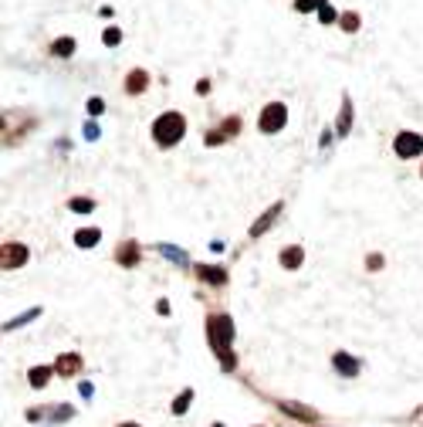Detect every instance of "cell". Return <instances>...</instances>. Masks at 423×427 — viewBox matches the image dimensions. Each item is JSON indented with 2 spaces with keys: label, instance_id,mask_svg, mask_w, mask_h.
Returning a JSON list of instances; mask_svg holds the SVG:
<instances>
[{
  "label": "cell",
  "instance_id": "6da1fadb",
  "mask_svg": "<svg viewBox=\"0 0 423 427\" xmlns=\"http://www.w3.org/2000/svg\"><path fill=\"white\" fill-rule=\"evenodd\" d=\"M186 136V119L183 112H163L156 122H153V139H156L159 150H169V146H176L180 139Z\"/></svg>",
  "mask_w": 423,
  "mask_h": 427
},
{
  "label": "cell",
  "instance_id": "7a4b0ae2",
  "mask_svg": "<svg viewBox=\"0 0 423 427\" xmlns=\"http://www.w3.org/2000/svg\"><path fill=\"white\" fill-rule=\"evenodd\" d=\"M207 343H210L213 353L231 349V343H234V319H231L227 312H213V316H207Z\"/></svg>",
  "mask_w": 423,
  "mask_h": 427
},
{
  "label": "cell",
  "instance_id": "3957f363",
  "mask_svg": "<svg viewBox=\"0 0 423 427\" xmlns=\"http://www.w3.org/2000/svg\"><path fill=\"white\" fill-rule=\"evenodd\" d=\"M285 126H288V106H285V102H267V106L261 108L258 129L265 136H274V133H281Z\"/></svg>",
  "mask_w": 423,
  "mask_h": 427
},
{
  "label": "cell",
  "instance_id": "277c9868",
  "mask_svg": "<svg viewBox=\"0 0 423 427\" xmlns=\"http://www.w3.org/2000/svg\"><path fill=\"white\" fill-rule=\"evenodd\" d=\"M0 248H3V251H0V268H3V271H14V268L27 265V258H31L27 244H21V241H3Z\"/></svg>",
  "mask_w": 423,
  "mask_h": 427
},
{
  "label": "cell",
  "instance_id": "5b68a950",
  "mask_svg": "<svg viewBox=\"0 0 423 427\" xmlns=\"http://www.w3.org/2000/svg\"><path fill=\"white\" fill-rule=\"evenodd\" d=\"M393 153H397L399 160H413V156H420L423 153V136L410 133V129L397 133V139H393Z\"/></svg>",
  "mask_w": 423,
  "mask_h": 427
},
{
  "label": "cell",
  "instance_id": "8992f818",
  "mask_svg": "<svg viewBox=\"0 0 423 427\" xmlns=\"http://www.w3.org/2000/svg\"><path fill=\"white\" fill-rule=\"evenodd\" d=\"M44 417H51L54 424L72 421V417H75V407H72V403H58V407H31V410H27V421H44Z\"/></svg>",
  "mask_w": 423,
  "mask_h": 427
},
{
  "label": "cell",
  "instance_id": "52a82bcc",
  "mask_svg": "<svg viewBox=\"0 0 423 427\" xmlns=\"http://www.w3.org/2000/svg\"><path fill=\"white\" fill-rule=\"evenodd\" d=\"M278 410H285L288 417L301 421V424H318V410L308 407V403H298V401H278Z\"/></svg>",
  "mask_w": 423,
  "mask_h": 427
},
{
  "label": "cell",
  "instance_id": "ba28073f",
  "mask_svg": "<svg viewBox=\"0 0 423 427\" xmlns=\"http://www.w3.org/2000/svg\"><path fill=\"white\" fill-rule=\"evenodd\" d=\"M142 261V244L139 241H122L119 248H115V265H122V268H135Z\"/></svg>",
  "mask_w": 423,
  "mask_h": 427
},
{
  "label": "cell",
  "instance_id": "9c48e42d",
  "mask_svg": "<svg viewBox=\"0 0 423 427\" xmlns=\"http://www.w3.org/2000/svg\"><path fill=\"white\" fill-rule=\"evenodd\" d=\"M332 370L342 376V380H352V376H359L363 370V363H359V356H349V353H332Z\"/></svg>",
  "mask_w": 423,
  "mask_h": 427
},
{
  "label": "cell",
  "instance_id": "30bf717a",
  "mask_svg": "<svg viewBox=\"0 0 423 427\" xmlns=\"http://www.w3.org/2000/svg\"><path fill=\"white\" fill-rule=\"evenodd\" d=\"M238 133H240V115H231L227 122H220V129H210L204 143H207V146H220V143H231Z\"/></svg>",
  "mask_w": 423,
  "mask_h": 427
},
{
  "label": "cell",
  "instance_id": "8fae6325",
  "mask_svg": "<svg viewBox=\"0 0 423 427\" xmlns=\"http://www.w3.org/2000/svg\"><path fill=\"white\" fill-rule=\"evenodd\" d=\"M81 366H85V360H81L78 353H61V356L54 360V373L61 376V380H68V376H78Z\"/></svg>",
  "mask_w": 423,
  "mask_h": 427
},
{
  "label": "cell",
  "instance_id": "7c38bea8",
  "mask_svg": "<svg viewBox=\"0 0 423 427\" xmlns=\"http://www.w3.org/2000/svg\"><path fill=\"white\" fill-rule=\"evenodd\" d=\"M281 211H285V204H281V200H278V204H271V207H267V211L261 214L254 224H251V238H261V234H267V231H271V224L281 217Z\"/></svg>",
  "mask_w": 423,
  "mask_h": 427
},
{
  "label": "cell",
  "instance_id": "4fadbf2b",
  "mask_svg": "<svg viewBox=\"0 0 423 427\" xmlns=\"http://www.w3.org/2000/svg\"><path fill=\"white\" fill-rule=\"evenodd\" d=\"M193 275H197V282H207L213 289H220V285H227V271L224 268H213V265H197L193 268Z\"/></svg>",
  "mask_w": 423,
  "mask_h": 427
},
{
  "label": "cell",
  "instance_id": "5bb4252c",
  "mask_svg": "<svg viewBox=\"0 0 423 427\" xmlns=\"http://www.w3.org/2000/svg\"><path fill=\"white\" fill-rule=\"evenodd\" d=\"M301 265H305V248L288 244V248L281 251V268H285V271H298Z\"/></svg>",
  "mask_w": 423,
  "mask_h": 427
},
{
  "label": "cell",
  "instance_id": "9a60e30c",
  "mask_svg": "<svg viewBox=\"0 0 423 427\" xmlns=\"http://www.w3.org/2000/svg\"><path fill=\"white\" fill-rule=\"evenodd\" d=\"M146 88H149V72L133 68V72L126 75V92H129V95H142Z\"/></svg>",
  "mask_w": 423,
  "mask_h": 427
},
{
  "label": "cell",
  "instance_id": "2e32d148",
  "mask_svg": "<svg viewBox=\"0 0 423 427\" xmlns=\"http://www.w3.org/2000/svg\"><path fill=\"white\" fill-rule=\"evenodd\" d=\"M99 241H102V231H99V227H81V231H75V244L85 248V251H88V248H95Z\"/></svg>",
  "mask_w": 423,
  "mask_h": 427
},
{
  "label": "cell",
  "instance_id": "e0dca14e",
  "mask_svg": "<svg viewBox=\"0 0 423 427\" xmlns=\"http://www.w3.org/2000/svg\"><path fill=\"white\" fill-rule=\"evenodd\" d=\"M75 48H78V45H75V38H54V41H51V54H54V58H72V54H75Z\"/></svg>",
  "mask_w": 423,
  "mask_h": 427
},
{
  "label": "cell",
  "instance_id": "ac0fdd59",
  "mask_svg": "<svg viewBox=\"0 0 423 427\" xmlns=\"http://www.w3.org/2000/svg\"><path fill=\"white\" fill-rule=\"evenodd\" d=\"M349 129H352V99L342 95V112H339V129H335V133L349 136Z\"/></svg>",
  "mask_w": 423,
  "mask_h": 427
},
{
  "label": "cell",
  "instance_id": "d6986e66",
  "mask_svg": "<svg viewBox=\"0 0 423 427\" xmlns=\"http://www.w3.org/2000/svg\"><path fill=\"white\" fill-rule=\"evenodd\" d=\"M51 376H54V366H34V370L27 373V380H31V387H38V390H41V387H48V380H51Z\"/></svg>",
  "mask_w": 423,
  "mask_h": 427
},
{
  "label": "cell",
  "instance_id": "ffe728a7",
  "mask_svg": "<svg viewBox=\"0 0 423 427\" xmlns=\"http://www.w3.org/2000/svg\"><path fill=\"white\" fill-rule=\"evenodd\" d=\"M190 403H193V387H186L183 394L173 401V414H176V417H183L186 410H190Z\"/></svg>",
  "mask_w": 423,
  "mask_h": 427
},
{
  "label": "cell",
  "instance_id": "44dd1931",
  "mask_svg": "<svg viewBox=\"0 0 423 427\" xmlns=\"http://www.w3.org/2000/svg\"><path fill=\"white\" fill-rule=\"evenodd\" d=\"M41 316V309H27V312H21L17 319H10V322H3V332H14L17 325H24V322H31V319H38Z\"/></svg>",
  "mask_w": 423,
  "mask_h": 427
},
{
  "label": "cell",
  "instance_id": "7402d4cb",
  "mask_svg": "<svg viewBox=\"0 0 423 427\" xmlns=\"http://www.w3.org/2000/svg\"><path fill=\"white\" fill-rule=\"evenodd\" d=\"M68 211L92 214V211H95V200H92V197H72V200H68Z\"/></svg>",
  "mask_w": 423,
  "mask_h": 427
},
{
  "label": "cell",
  "instance_id": "603a6c76",
  "mask_svg": "<svg viewBox=\"0 0 423 427\" xmlns=\"http://www.w3.org/2000/svg\"><path fill=\"white\" fill-rule=\"evenodd\" d=\"M359 24H363V21H359V14H356V10H345V14H339V27H342L345 34L359 31Z\"/></svg>",
  "mask_w": 423,
  "mask_h": 427
},
{
  "label": "cell",
  "instance_id": "cb8c5ba5",
  "mask_svg": "<svg viewBox=\"0 0 423 427\" xmlns=\"http://www.w3.org/2000/svg\"><path fill=\"white\" fill-rule=\"evenodd\" d=\"M220 356V370L224 373H234L238 370V356H234V349H224V353H217Z\"/></svg>",
  "mask_w": 423,
  "mask_h": 427
},
{
  "label": "cell",
  "instance_id": "d4e9b609",
  "mask_svg": "<svg viewBox=\"0 0 423 427\" xmlns=\"http://www.w3.org/2000/svg\"><path fill=\"white\" fill-rule=\"evenodd\" d=\"M318 21H322V24H335V21H339L335 7H332V3H322V7H318Z\"/></svg>",
  "mask_w": 423,
  "mask_h": 427
},
{
  "label": "cell",
  "instance_id": "484cf974",
  "mask_svg": "<svg viewBox=\"0 0 423 427\" xmlns=\"http://www.w3.org/2000/svg\"><path fill=\"white\" fill-rule=\"evenodd\" d=\"M322 3H329V0H295V10H298V14H312Z\"/></svg>",
  "mask_w": 423,
  "mask_h": 427
},
{
  "label": "cell",
  "instance_id": "4316f807",
  "mask_svg": "<svg viewBox=\"0 0 423 427\" xmlns=\"http://www.w3.org/2000/svg\"><path fill=\"white\" fill-rule=\"evenodd\" d=\"M119 41H122V31H119V27H106V34H102V45H106V48H115Z\"/></svg>",
  "mask_w": 423,
  "mask_h": 427
},
{
  "label": "cell",
  "instance_id": "83f0119b",
  "mask_svg": "<svg viewBox=\"0 0 423 427\" xmlns=\"http://www.w3.org/2000/svg\"><path fill=\"white\" fill-rule=\"evenodd\" d=\"M159 251H163L166 258H173L176 265H183V261H186V258H183V255H180V251H176V248H173V244H159Z\"/></svg>",
  "mask_w": 423,
  "mask_h": 427
},
{
  "label": "cell",
  "instance_id": "f1b7e54d",
  "mask_svg": "<svg viewBox=\"0 0 423 427\" xmlns=\"http://www.w3.org/2000/svg\"><path fill=\"white\" fill-rule=\"evenodd\" d=\"M102 108H106V102L95 95V99H88V115H102Z\"/></svg>",
  "mask_w": 423,
  "mask_h": 427
},
{
  "label": "cell",
  "instance_id": "f546056e",
  "mask_svg": "<svg viewBox=\"0 0 423 427\" xmlns=\"http://www.w3.org/2000/svg\"><path fill=\"white\" fill-rule=\"evenodd\" d=\"M366 268H370V271H379V268H383V255H370Z\"/></svg>",
  "mask_w": 423,
  "mask_h": 427
},
{
  "label": "cell",
  "instance_id": "4dcf8cb0",
  "mask_svg": "<svg viewBox=\"0 0 423 427\" xmlns=\"http://www.w3.org/2000/svg\"><path fill=\"white\" fill-rule=\"evenodd\" d=\"M197 92H200V95H210V81L200 79V81H197Z\"/></svg>",
  "mask_w": 423,
  "mask_h": 427
},
{
  "label": "cell",
  "instance_id": "1f68e13d",
  "mask_svg": "<svg viewBox=\"0 0 423 427\" xmlns=\"http://www.w3.org/2000/svg\"><path fill=\"white\" fill-rule=\"evenodd\" d=\"M119 427H142V424H133V421H126V424H119Z\"/></svg>",
  "mask_w": 423,
  "mask_h": 427
},
{
  "label": "cell",
  "instance_id": "d6a6232c",
  "mask_svg": "<svg viewBox=\"0 0 423 427\" xmlns=\"http://www.w3.org/2000/svg\"><path fill=\"white\" fill-rule=\"evenodd\" d=\"M417 414H423V407H420V410H417Z\"/></svg>",
  "mask_w": 423,
  "mask_h": 427
},
{
  "label": "cell",
  "instance_id": "836d02e7",
  "mask_svg": "<svg viewBox=\"0 0 423 427\" xmlns=\"http://www.w3.org/2000/svg\"><path fill=\"white\" fill-rule=\"evenodd\" d=\"M213 427H224V424H213Z\"/></svg>",
  "mask_w": 423,
  "mask_h": 427
},
{
  "label": "cell",
  "instance_id": "e575fe53",
  "mask_svg": "<svg viewBox=\"0 0 423 427\" xmlns=\"http://www.w3.org/2000/svg\"><path fill=\"white\" fill-rule=\"evenodd\" d=\"M420 177H423V170H420Z\"/></svg>",
  "mask_w": 423,
  "mask_h": 427
}]
</instances>
